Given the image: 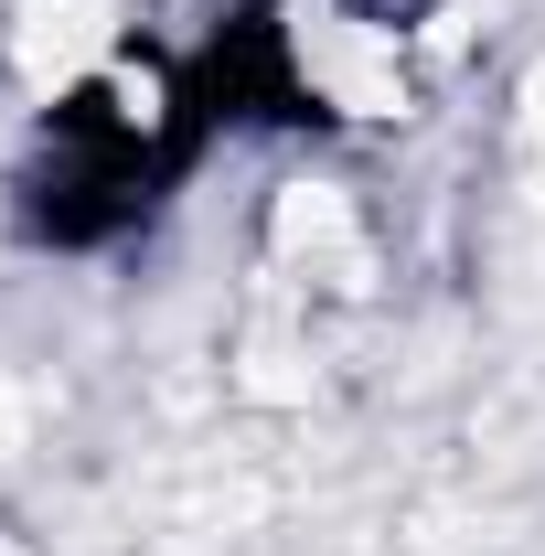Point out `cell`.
Instances as JSON below:
<instances>
[{
  "label": "cell",
  "mask_w": 545,
  "mask_h": 556,
  "mask_svg": "<svg viewBox=\"0 0 545 556\" xmlns=\"http://www.w3.org/2000/svg\"><path fill=\"white\" fill-rule=\"evenodd\" d=\"M289 43H300V65H310V86L332 108H353V118H385L396 108V43L385 33H364L342 11H289Z\"/></svg>",
  "instance_id": "6da1fadb"
},
{
  "label": "cell",
  "mask_w": 545,
  "mask_h": 556,
  "mask_svg": "<svg viewBox=\"0 0 545 556\" xmlns=\"http://www.w3.org/2000/svg\"><path fill=\"white\" fill-rule=\"evenodd\" d=\"M97 54H107V11L97 0H33V22H22V75L33 86H75Z\"/></svg>",
  "instance_id": "7a4b0ae2"
},
{
  "label": "cell",
  "mask_w": 545,
  "mask_h": 556,
  "mask_svg": "<svg viewBox=\"0 0 545 556\" xmlns=\"http://www.w3.org/2000/svg\"><path fill=\"white\" fill-rule=\"evenodd\" d=\"M278 247H300V257H332L342 278L364 268V257H353V214H342L332 193H289V204H278Z\"/></svg>",
  "instance_id": "3957f363"
},
{
  "label": "cell",
  "mask_w": 545,
  "mask_h": 556,
  "mask_svg": "<svg viewBox=\"0 0 545 556\" xmlns=\"http://www.w3.org/2000/svg\"><path fill=\"white\" fill-rule=\"evenodd\" d=\"M524 129L545 139V65H535V86H524Z\"/></svg>",
  "instance_id": "277c9868"
}]
</instances>
